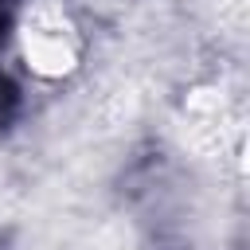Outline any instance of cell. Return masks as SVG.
Wrapping results in <instances>:
<instances>
[{
  "mask_svg": "<svg viewBox=\"0 0 250 250\" xmlns=\"http://www.w3.org/2000/svg\"><path fill=\"white\" fill-rule=\"evenodd\" d=\"M12 98H16V90H12V82H8L4 74H0V105H8Z\"/></svg>",
  "mask_w": 250,
  "mask_h": 250,
  "instance_id": "6da1fadb",
  "label": "cell"
}]
</instances>
